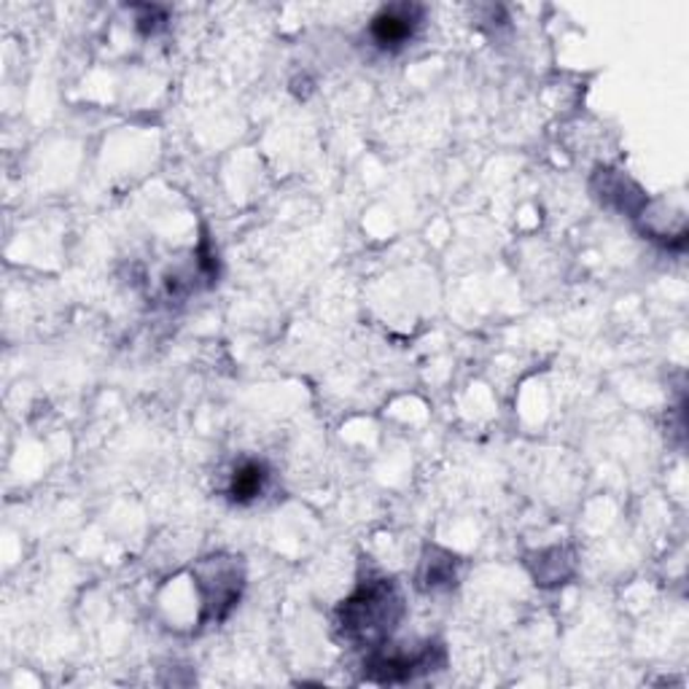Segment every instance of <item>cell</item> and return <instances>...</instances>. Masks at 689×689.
I'll use <instances>...</instances> for the list:
<instances>
[{"mask_svg":"<svg viewBox=\"0 0 689 689\" xmlns=\"http://www.w3.org/2000/svg\"><path fill=\"white\" fill-rule=\"evenodd\" d=\"M399 615V598L391 585H369L367 590L351 598L343 609L345 630L353 639H382L391 633Z\"/></svg>","mask_w":689,"mask_h":689,"instance_id":"obj_1","label":"cell"},{"mask_svg":"<svg viewBox=\"0 0 689 689\" xmlns=\"http://www.w3.org/2000/svg\"><path fill=\"white\" fill-rule=\"evenodd\" d=\"M417 25V9L412 5H391L382 14L375 16L372 38L382 49H397L410 38Z\"/></svg>","mask_w":689,"mask_h":689,"instance_id":"obj_2","label":"cell"},{"mask_svg":"<svg viewBox=\"0 0 689 689\" xmlns=\"http://www.w3.org/2000/svg\"><path fill=\"white\" fill-rule=\"evenodd\" d=\"M264 482H267V469L259 461L243 463L232 476V485H229V496L238 504H249L259 493L264 491Z\"/></svg>","mask_w":689,"mask_h":689,"instance_id":"obj_3","label":"cell"}]
</instances>
